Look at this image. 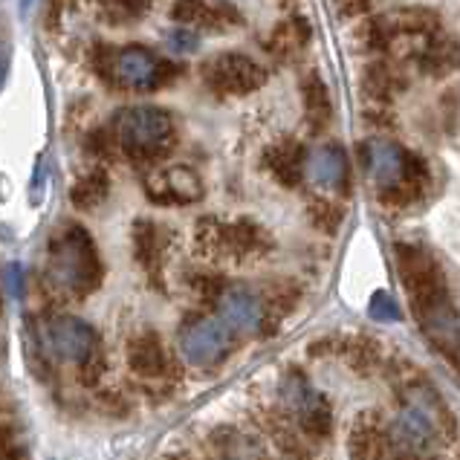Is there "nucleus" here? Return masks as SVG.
I'll list each match as a JSON object with an SVG mask.
<instances>
[{"mask_svg":"<svg viewBox=\"0 0 460 460\" xmlns=\"http://www.w3.org/2000/svg\"><path fill=\"white\" fill-rule=\"evenodd\" d=\"M397 267L411 298L414 319L423 327L426 339L449 359H460V315L438 261L423 246L397 243Z\"/></svg>","mask_w":460,"mask_h":460,"instance_id":"f257e3e1","label":"nucleus"},{"mask_svg":"<svg viewBox=\"0 0 460 460\" xmlns=\"http://www.w3.org/2000/svg\"><path fill=\"white\" fill-rule=\"evenodd\" d=\"M108 130L116 142V151L146 165L168 156L177 142L174 116L156 104H130V108L116 111Z\"/></svg>","mask_w":460,"mask_h":460,"instance_id":"f03ea898","label":"nucleus"},{"mask_svg":"<svg viewBox=\"0 0 460 460\" xmlns=\"http://www.w3.org/2000/svg\"><path fill=\"white\" fill-rule=\"evenodd\" d=\"M49 287L64 296H87L102 284V255L84 226H67L49 243Z\"/></svg>","mask_w":460,"mask_h":460,"instance_id":"7ed1b4c3","label":"nucleus"},{"mask_svg":"<svg viewBox=\"0 0 460 460\" xmlns=\"http://www.w3.org/2000/svg\"><path fill=\"white\" fill-rule=\"evenodd\" d=\"M96 70L104 82L113 87L137 90V93H154L174 78L177 67L160 58L148 47H122L113 52H99Z\"/></svg>","mask_w":460,"mask_h":460,"instance_id":"20e7f679","label":"nucleus"},{"mask_svg":"<svg viewBox=\"0 0 460 460\" xmlns=\"http://www.w3.org/2000/svg\"><path fill=\"white\" fill-rule=\"evenodd\" d=\"M365 165L367 174L376 182V189L383 197H397V200H409L420 189V177L423 171L414 168V160L400 146L385 139L367 142L365 148Z\"/></svg>","mask_w":460,"mask_h":460,"instance_id":"39448f33","label":"nucleus"},{"mask_svg":"<svg viewBox=\"0 0 460 460\" xmlns=\"http://www.w3.org/2000/svg\"><path fill=\"white\" fill-rule=\"evenodd\" d=\"M203 78L220 96H246L267 82V70L241 52H220L203 64Z\"/></svg>","mask_w":460,"mask_h":460,"instance_id":"423d86ee","label":"nucleus"},{"mask_svg":"<svg viewBox=\"0 0 460 460\" xmlns=\"http://www.w3.org/2000/svg\"><path fill=\"white\" fill-rule=\"evenodd\" d=\"M180 345L186 359L194 365H217L229 357V350L234 348L232 327L215 319V315H197L182 324Z\"/></svg>","mask_w":460,"mask_h":460,"instance_id":"0eeeda50","label":"nucleus"},{"mask_svg":"<svg viewBox=\"0 0 460 460\" xmlns=\"http://www.w3.org/2000/svg\"><path fill=\"white\" fill-rule=\"evenodd\" d=\"M281 394H284V405L296 414V423L305 435H310V438L331 435V429H333L331 405H327V400L322 397V394L307 383L305 374L293 371L284 379Z\"/></svg>","mask_w":460,"mask_h":460,"instance_id":"6e6552de","label":"nucleus"},{"mask_svg":"<svg viewBox=\"0 0 460 460\" xmlns=\"http://www.w3.org/2000/svg\"><path fill=\"white\" fill-rule=\"evenodd\" d=\"M142 189H146L148 200L160 206H182L194 203L203 197V180L189 165H171V168H151L142 177Z\"/></svg>","mask_w":460,"mask_h":460,"instance_id":"1a4fd4ad","label":"nucleus"},{"mask_svg":"<svg viewBox=\"0 0 460 460\" xmlns=\"http://www.w3.org/2000/svg\"><path fill=\"white\" fill-rule=\"evenodd\" d=\"M128 365L142 383H171L174 379V359H171L165 341L154 331L128 341Z\"/></svg>","mask_w":460,"mask_h":460,"instance_id":"9d476101","label":"nucleus"},{"mask_svg":"<svg viewBox=\"0 0 460 460\" xmlns=\"http://www.w3.org/2000/svg\"><path fill=\"white\" fill-rule=\"evenodd\" d=\"M217 301H220L223 322H226L232 331H241V333H264L267 331L270 307L258 293L246 290V287H226Z\"/></svg>","mask_w":460,"mask_h":460,"instance_id":"9b49d317","label":"nucleus"},{"mask_svg":"<svg viewBox=\"0 0 460 460\" xmlns=\"http://www.w3.org/2000/svg\"><path fill=\"white\" fill-rule=\"evenodd\" d=\"M171 18L180 26L191 30H226V26L241 23L238 9L232 4H217V0H177L171 9Z\"/></svg>","mask_w":460,"mask_h":460,"instance_id":"f8f14e48","label":"nucleus"},{"mask_svg":"<svg viewBox=\"0 0 460 460\" xmlns=\"http://www.w3.org/2000/svg\"><path fill=\"white\" fill-rule=\"evenodd\" d=\"M305 174L319 189L345 191L348 189V156L339 146H322L307 154Z\"/></svg>","mask_w":460,"mask_h":460,"instance_id":"ddd939ff","label":"nucleus"},{"mask_svg":"<svg viewBox=\"0 0 460 460\" xmlns=\"http://www.w3.org/2000/svg\"><path fill=\"white\" fill-rule=\"evenodd\" d=\"M165 249H168V234L163 226H156L154 220H137L134 223V255L139 267L151 275L154 284H160L163 264H165Z\"/></svg>","mask_w":460,"mask_h":460,"instance_id":"4468645a","label":"nucleus"},{"mask_svg":"<svg viewBox=\"0 0 460 460\" xmlns=\"http://www.w3.org/2000/svg\"><path fill=\"white\" fill-rule=\"evenodd\" d=\"M270 249V241L261 226L252 220H234L223 223V258L246 261L255 255H264Z\"/></svg>","mask_w":460,"mask_h":460,"instance_id":"2eb2a0df","label":"nucleus"},{"mask_svg":"<svg viewBox=\"0 0 460 460\" xmlns=\"http://www.w3.org/2000/svg\"><path fill=\"white\" fill-rule=\"evenodd\" d=\"M348 449L353 460H385V423L379 414H362L350 429Z\"/></svg>","mask_w":460,"mask_h":460,"instance_id":"dca6fc26","label":"nucleus"},{"mask_svg":"<svg viewBox=\"0 0 460 460\" xmlns=\"http://www.w3.org/2000/svg\"><path fill=\"white\" fill-rule=\"evenodd\" d=\"M264 163L272 171V177L281 182V186H298V180L305 177V163H307V154L298 142H275V146L267 148L264 154Z\"/></svg>","mask_w":460,"mask_h":460,"instance_id":"f3484780","label":"nucleus"},{"mask_svg":"<svg viewBox=\"0 0 460 460\" xmlns=\"http://www.w3.org/2000/svg\"><path fill=\"white\" fill-rule=\"evenodd\" d=\"M52 333H56V348L67 359H75L78 365H84L99 350L93 331H90V327L84 322H78V319L56 322V324H52Z\"/></svg>","mask_w":460,"mask_h":460,"instance_id":"a211bd4d","label":"nucleus"},{"mask_svg":"<svg viewBox=\"0 0 460 460\" xmlns=\"http://www.w3.org/2000/svg\"><path fill=\"white\" fill-rule=\"evenodd\" d=\"M111 194V177L104 168H90L87 174H82L70 189V203L78 212H93L99 208Z\"/></svg>","mask_w":460,"mask_h":460,"instance_id":"6ab92c4d","label":"nucleus"},{"mask_svg":"<svg viewBox=\"0 0 460 460\" xmlns=\"http://www.w3.org/2000/svg\"><path fill=\"white\" fill-rule=\"evenodd\" d=\"M215 443H217L220 460H267L264 449H261V443L255 438H246L234 429H220Z\"/></svg>","mask_w":460,"mask_h":460,"instance_id":"aec40b11","label":"nucleus"},{"mask_svg":"<svg viewBox=\"0 0 460 460\" xmlns=\"http://www.w3.org/2000/svg\"><path fill=\"white\" fill-rule=\"evenodd\" d=\"M305 108L313 130H322L331 122V96H327V87L315 73L305 78Z\"/></svg>","mask_w":460,"mask_h":460,"instance_id":"412c9836","label":"nucleus"},{"mask_svg":"<svg viewBox=\"0 0 460 460\" xmlns=\"http://www.w3.org/2000/svg\"><path fill=\"white\" fill-rule=\"evenodd\" d=\"M307 23L305 21H290V23H281L279 30H275L272 41H270V49L275 56H296V52L305 47L307 41Z\"/></svg>","mask_w":460,"mask_h":460,"instance_id":"4be33fe9","label":"nucleus"},{"mask_svg":"<svg viewBox=\"0 0 460 460\" xmlns=\"http://www.w3.org/2000/svg\"><path fill=\"white\" fill-rule=\"evenodd\" d=\"M455 61H457V47L449 41V38H438V41H431L426 49L423 67L431 73H446L449 67H455Z\"/></svg>","mask_w":460,"mask_h":460,"instance_id":"5701e85b","label":"nucleus"},{"mask_svg":"<svg viewBox=\"0 0 460 460\" xmlns=\"http://www.w3.org/2000/svg\"><path fill=\"white\" fill-rule=\"evenodd\" d=\"M367 313L374 315L376 322H400V305L394 301V296L391 293H385V290H379V293H374V298H371V305H367Z\"/></svg>","mask_w":460,"mask_h":460,"instance_id":"b1692460","label":"nucleus"},{"mask_svg":"<svg viewBox=\"0 0 460 460\" xmlns=\"http://www.w3.org/2000/svg\"><path fill=\"white\" fill-rule=\"evenodd\" d=\"M168 47L174 52H194L200 47V35L191 26H177V30L168 32Z\"/></svg>","mask_w":460,"mask_h":460,"instance_id":"393cba45","label":"nucleus"},{"mask_svg":"<svg viewBox=\"0 0 460 460\" xmlns=\"http://www.w3.org/2000/svg\"><path fill=\"white\" fill-rule=\"evenodd\" d=\"M102 4L116 9L122 18H139V15H146V12H148L151 0H102Z\"/></svg>","mask_w":460,"mask_h":460,"instance_id":"a878e982","label":"nucleus"},{"mask_svg":"<svg viewBox=\"0 0 460 460\" xmlns=\"http://www.w3.org/2000/svg\"><path fill=\"white\" fill-rule=\"evenodd\" d=\"M0 460H21V443L6 423H0Z\"/></svg>","mask_w":460,"mask_h":460,"instance_id":"bb28decb","label":"nucleus"},{"mask_svg":"<svg viewBox=\"0 0 460 460\" xmlns=\"http://www.w3.org/2000/svg\"><path fill=\"white\" fill-rule=\"evenodd\" d=\"M374 0H336V9L341 15H359V12H365Z\"/></svg>","mask_w":460,"mask_h":460,"instance_id":"cd10ccee","label":"nucleus"},{"mask_svg":"<svg viewBox=\"0 0 460 460\" xmlns=\"http://www.w3.org/2000/svg\"><path fill=\"white\" fill-rule=\"evenodd\" d=\"M6 73H9V56H0V87L6 84Z\"/></svg>","mask_w":460,"mask_h":460,"instance_id":"c85d7f7f","label":"nucleus"}]
</instances>
